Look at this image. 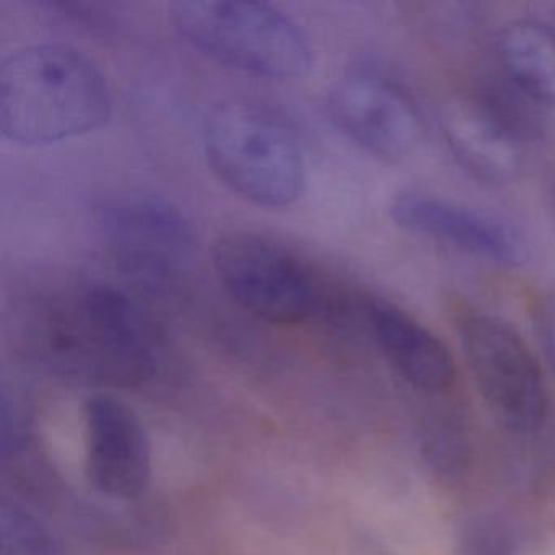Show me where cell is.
<instances>
[{
  "mask_svg": "<svg viewBox=\"0 0 555 555\" xmlns=\"http://www.w3.org/2000/svg\"><path fill=\"white\" fill-rule=\"evenodd\" d=\"M113 112L102 70L66 44H31L0 66V131L24 147L57 144L102 128Z\"/></svg>",
  "mask_w": 555,
  "mask_h": 555,
  "instance_id": "obj_1",
  "label": "cell"
},
{
  "mask_svg": "<svg viewBox=\"0 0 555 555\" xmlns=\"http://www.w3.org/2000/svg\"><path fill=\"white\" fill-rule=\"evenodd\" d=\"M204 154L236 196L264 209L297 203L307 184L304 149L281 115L248 99L217 103L204 121Z\"/></svg>",
  "mask_w": 555,
  "mask_h": 555,
  "instance_id": "obj_2",
  "label": "cell"
},
{
  "mask_svg": "<svg viewBox=\"0 0 555 555\" xmlns=\"http://www.w3.org/2000/svg\"><path fill=\"white\" fill-rule=\"evenodd\" d=\"M175 30L210 60L269 80L301 79L313 67V50L291 17L258 0H178L170 8Z\"/></svg>",
  "mask_w": 555,
  "mask_h": 555,
  "instance_id": "obj_3",
  "label": "cell"
},
{
  "mask_svg": "<svg viewBox=\"0 0 555 555\" xmlns=\"http://www.w3.org/2000/svg\"><path fill=\"white\" fill-rule=\"evenodd\" d=\"M35 326L54 349L121 366L151 362L158 330L128 288L106 281L70 282L27 301Z\"/></svg>",
  "mask_w": 555,
  "mask_h": 555,
  "instance_id": "obj_4",
  "label": "cell"
},
{
  "mask_svg": "<svg viewBox=\"0 0 555 555\" xmlns=\"http://www.w3.org/2000/svg\"><path fill=\"white\" fill-rule=\"evenodd\" d=\"M212 266L230 298L268 323H305L344 307L307 259L259 233L220 236L212 246Z\"/></svg>",
  "mask_w": 555,
  "mask_h": 555,
  "instance_id": "obj_5",
  "label": "cell"
},
{
  "mask_svg": "<svg viewBox=\"0 0 555 555\" xmlns=\"http://www.w3.org/2000/svg\"><path fill=\"white\" fill-rule=\"evenodd\" d=\"M95 223L116 268L152 292L173 291L196 255V230L186 214L155 194L105 201Z\"/></svg>",
  "mask_w": 555,
  "mask_h": 555,
  "instance_id": "obj_6",
  "label": "cell"
},
{
  "mask_svg": "<svg viewBox=\"0 0 555 555\" xmlns=\"http://www.w3.org/2000/svg\"><path fill=\"white\" fill-rule=\"evenodd\" d=\"M460 340L493 415L515 434L541 430L548 412L547 386L525 339L499 318L469 314L461 320Z\"/></svg>",
  "mask_w": 555,
  "mask_h": 555,
  "instance_id": "obj_7",
  "label": "cell"
},
{
  "mask_svg": "<svg viewBox=\"0 0 555 555\" xmlns=\"http://www.w3.org/2000/svg\"><path fill=\"white\" fill-rule=\"evenodd\" d=\"M326 108L331 121L350 141L383 160L409 157L425 138L415 103L375 74H349L337 80L327 93Z\"/></svg>",
  "mask_w": 555,
  "mask_h": 555,
  "instance_id": "obj_8",
  "label": "cell"
},
{
  "mask_svg": "<svg viewBox=\"0 0 555 555\" xmlns=\"http://www.w3.org/2000/svg\"><path fill=\"white\" fill-rule=\"evenodd\" d=\"M391 217L408 232L483 261L513 268L526 258L525 242L512 225L456 201L434 194H399L391 204Z\"/></svg>",
  "mask_w": 555,
  "mask_h": 555,
  "instance_id": "obj_9",
  "label": "cell"
},
{
  "mask_svg": "<svg viewBox=\"0 0 555 555\" xmlns=\"http://www.w3.org/2000/svg\"><path fill=\"white\" fill-rule=\"evenodd\" d=\"M89 473L103 492L134 496L151 473V456L138 418L113 398H95L87 409Z\"/></svg>",
  "mask_w": 555,
  "mask_h": 555,
  "instance_id": "obj_10",
  "label": "cell"
},
{
  "mask_svg": "<svg viewBox=\"0 0 555 555\" xmlns=\"http://www.w3.org/2000/svg\"><path fill=\"white\" fill-rule=\"evenodd\" d=\"M441 129L457 162L486 183H508L521 168L525 141L479 93L450 100Z\"/></svg>",
  "mask_w": 555,
  "mask_h": 555,
  "instance_id": "obj_11",
  "label": "cell"
},
{
  "mask_svg": "<svg viewBox=\"0 0 555 555\" xmlns=\"http://www.w3.org/2000/svg\"><path fill=\"white\" fill-rule=\"evenodd\" d=\"M363 317L389 365L412 388L441 392L453 383L454 362L440 337L408 311L379 298L363 304Z\"/></svg>",
  "mask_w": 555,
  "mask_h": 555,
  "instance_id": "obj_12",
  "label": "cell"
},
{
  "mask_svg": "<svg viewBox=\"0 0 555 555\" xmlns=\"http://www.w3.org/2000/svg\"><path fill=\"white\" fill-rule=\"evenodd\" d=\"M496 51L513 86L529 100L555 105V31L539 22L506 25Z\"/></svg>",
  "mask_w": 555,
  "mask_h": 555,
  "instance_id": "obj_13",
  "label": "cell"
},
{
  "mask_svg": "<svg viewBox=\"0 0 555 555\" xmlns=\"http://www.w3.org/2000/svg\"><path fill=\"white\" fill-rule=\"evenodd\" d=\"M512 529L495 516H476L461 528L457 555H516Z\"/></svg>",
  "mask_w": 555,
  "mask_h": 555,
  "instance_id": "obj_14",
  "label": "cell"
},
{
  "mask_svg": "<svg viewBox=\"0 0 555 555\" xmlns=\"http://www.w3.org/2000/svg\"><path fill=\"white\" fill-rule=\"evenodd\" d=\"M535 330L545 357L555 369V300L545 301L535 313Z\"/></svg>",
  "mask_w": 555,
  "mask_h": 555,
  "instance_id": "obj_15",
  "label": "cell"
}]
</instances>
